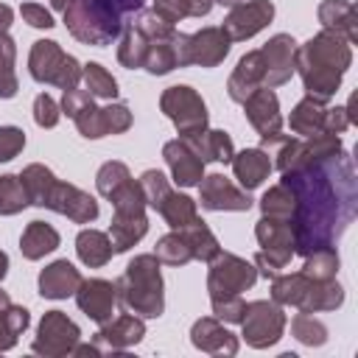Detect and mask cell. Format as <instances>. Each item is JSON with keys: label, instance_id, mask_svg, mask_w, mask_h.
Masks as SVG:
<instances>
[{"label": "cell", "instance_id": "cell-1", "mask_svg": "<svg viewBox=\"0 0 358 358\" xmlns=\"http://www.w3.org/2000/svg\"><path fill=\"white\" fill-rule=\"evenodd\" d=\"M282 185L294 193V255H310L336 246L358 213V182L352 157L338 154L282 173Z\"/></svg>", "mask_w": 358, "mask_h": 358}, {"label": "cell", "instance_id": "cell-2", "mask_svg": "<svg viewBox=\"0 0 358 358\" xmlns=\"http://www.w3.org/2000/svg\"><path fill=\"white\" fill-rule=\"evenodd\" d=\"M350 64H352L350 42L330 31H319L316 36H310L305 45L296 48L294 56V73H299L305 92L324 103L338 92Z\"/></svg>", "mask_w": 358, "mask_h": 358}, {"label": "cell", "instance_id": "cell-3", "mask_svg": "<svg viewBox=\"0 0 358 358\" xmlns=\"http://www.w3.org/2000/svg\"><path fill=\"white\" fill-rule=\"evenodd\" d=\"M140 8L143 0H70L62 14L73 39L103 48L123 34L126 17L137 14Z\"/></svg>", "mask_w": 358, "mask_h": 358}, {"label": "cell", "instance_id": "cell-4", "mask_svg": "<svg viewBox=\"0 0 358 358\" xmlns=\"http://www.w3.org/2000/svg\"><path fill=\"white\" fill-rule=\"evenodd\" d=\"M159 260L154 255H137L129 260L126 271L115 282L117 288V302L140 316V319H159L165 310V282L159 271Z\"/></svg>", "mask_w": 358, "mask_h": 358}, {"label": "cell", "instance_id": "cell-5", "mask_svg": "<svg viewBox=\"0 0 358 358\" xmlns=\"http://www.w3.org/2000/svg\"><path fill=\"white\" fill-rule=\"evenodd\" d=\"M112 224H109V241H112V249L115 255L120 252H129L134 243H140L148 232V215H145V196L140 190V182L137 179H129L126 185H120L112 196Z\"/></svg>", "mask_w": 358, "mask_h": 358}, {"label": "cell", "instance_id": "cell-6", "mask_svg": "<svg viewBox=\"0 0 358 358\" xmlns=\"http://www.w3.org/2000/svg\"><path fill=\"white\" fill-rule=\"evenodd\" d=\"M28 73L39 84H53L59 90H73L81 81V64L76 56L64 53L53 39H36L28 53Z\"/></svg>", "mask_w": 358, "mask_h": 358}, {"label": "cell", "instance_id": "cell-7", "mask_svg": "<svg viewBox=\"0 0 358 358\" xmlns=\"http://www.w3.org/2000/svg\"><path fill=\"white\" fill-rule=\"evenodd\" d=\"M171 45H173V53H176V67H187V64L218 67L227 59L232 39L224 34L221 25H207L196 34L176 31Z\"/></svg>", "mask_w": 358, "mask_h": 358}, {"label": "cell", "instance_id": "cell-8", "mask_svg": "<svg viewBox=\"0 0 358 358\" xmlns=\"http://www.w3.org/2000/svg\"><path fill=\"white\" fill-rule=\"evenodd\" d=\"M159 109L176 126L179 137H187V134H196V131L207 129V106H204L201 95L187 84L168 87L159 95Z\"/></svg>", "mask_w": 358, "mask_h": 358}, {"label": "cell", "instance_id": "cell-9", "mask_svg": "<svg viewBox=\"0 0 358 358\" xmlns=\"http://www.w3.org/2000/svg\"><path fill=\"white\" fill-rule=\"evenodd\" d=\"M241 327H243L246 344L255 347V350H266V347L277 344V341L282 338V330H285L282 305H277L274 299H255V302H246Z\"/></svg>", "mask_w": 358, "mask_h": 358}, {"label": "cell", "instance_id": "cell-10", "mask_svg": "<svg viewBox=\"0 0 358 358\" xmlns=\"http://www.w3.org/2000/svg\"><path fill=\"white\" fill-rule=\"evenodd\" d=\"M207 291L210 296H224V294H241L249 291L257 282V268L255 263L232 255V252H218L207 263Z\"/></svg>", "mask_w": 358, "mask_h": 358}, {"label": "cell", "instance_id": "cell-11", "mask_svg": "<svg viewBox=\"0 0 358 358\" xmlns=\"http://www.w3.org/2000/svg\"><path fill=\"white\" fill-rule=\"evenodd\" d=\"M78 341H81V330L67 313L45 310V316H42V322L36 327L31 350L36 355H45V358H62V355H70V350Z\"/></svg>", "mask_w": 358, "mask_h": 358}, {"label": "cell", "instance_id": "cell-12", "mask_svg": "<svg viewBox=\"0 0 358 358\" xmlns=\"http://www.w3.org/2000/svg\"><path fill=\"white\" fill-rule=\"evenodd\" d=\"M199 201H201L204 210H213V213H246L252 207L249 190L232 185V179H227L224 173L201 176Z\"/></svg>", "mask_w": 358, "mask_h": 358}, {"label": "cell", "instance_id": "cell-13", "mask_svg": "<svg viewBox=\"0 0 358 358\" xmlns=\"http://www.w3.org/2000/svg\"><path fill=\"white\" fill-rule=\"evenodd\" d=\"M271 20H274V3L271 0H249V3L243 0V3L229 8L221 28L232 42H246L255 34H260Z\"/></svg>", "mask_w": 358, "mask_h": 358}, {"label": "cell", "instance_id": "cell-14", "mask_svg": "<svg viewBox=\"0 0 358 358\" xmlns=\"http://www.w3.org/2000/svg\"><path fill=\"white\" fill-rule=\"evenodd\" d=\"M294 56H296V42L291 34H274L263 48H260V59H263V87L274 90L291 81L294 76Z\"/></svg>", "mask_w": 358, "mask_h": 358}, {"label": "cell", "instance_id": "cell-15", "mask_svg": "<svg viewBox=\"0 0 358 358\" xmlns=\"http://www.w3.org/2000/svg\"><path fill=\"white\" fill-rule=\"evenodd\" d=\"M45 210L67 215L73 224H92L98 218V201L87 190L67 185V182H59V179H56V185L45 201Z\"/></svg>", "mask_w": 358, "mask_h": 358}, {"label": "cell", "instance_id": "cell-16", "mask_svg": "<svg viewBox=\"0 0 358 358\" xmlns=\"http://www.w3.org/2000/svg\"><path fill=\"white\" fill-rule=\"evenodd\" d=\"M76 305L81 308V313H87L95 324H103L112 319L115 305H117V288L109 280L92 277V280H81L78 291H76Z\"/></svg>", "mask_w": 358, "mask_h": 358}, {"label": "cell", "instance_id": "cell-17", "mask_svg": "<svg viewBox=\"0 0 358 358\" xmlns=\"http://www.w3.org/2000/svg\"><path fill=\"white\" fill-rule=\"evenodd\" d=\"M243 115L252 123V129L260 137H271L282 131V115H280V101L274 95V90L260 87L255 90L246 101H243Z\"/></svg>", "mask_w": 358, "mask_h": 358}, {"label": "cell", "instance_id": "cell-18", "mask_svg": "<svg viewBox=\"0 0 358 358\" xmlns=\"http://www.w3.org/2000/svg\"><path fill=\"white\" fill-rule=\"evenodd\" d=\"M190 341L196 350H201L207 355H235L238 352V336L229 333L221 324V319H215V316L196 319L190 327Z\"/></svg>", "mask_w": 358, "mask_h": 358}, {"label": "cell", "instance_id": "cell-19", "mask_svg": "<svg viewBox=\"0 0 358 358\" xmlns=\"http://www.w3.org/2000/svg\"><path fill=\"white\" fill-rule=\"evenodd\" d=\"M162 157H165V162H168L171 176H173L176 185L193 187V185L201 182V176H204V162L199 159V154H196L182 137L168 140V143L162 145Z\"/></svg>", "mask_w": 358, "mask_h": 358}, {"label": "cell", "instance_id": "cell-20", "mask_svg": "<svg viewBox=\"0 0 358 358\" xmlns=\"http://www.w3.org/2000/svg\"><path fill=\"white\" fill-rule=\"evenodd\" d=\"M145 336V322L134 313H120L117 319H109L95 333V344H106L109 352H123L134 344H140Z\"/></svg>", "mask_w": 358, "mask_h": 358}, {"label": "cell", "instance_id": "cell-21", "mask_svg": "<svg viewBox=\"0 0 358 358\" xmlns=\"http://www.w3.org/2000/svg\"><path fill=\"white\" fill-rule=\"evenodd\" d=\"M322 31L338 34L350 45L358 42V6L352 0H322L316 11Z\"/></svg>", "mask_w": 358, "mask_h": 358}, {"label": "cell", "instance_id": "cell-22", "mask_svg": "<svg viewBox=\"0 0 358 358\" xmlns=\"http://www.w3.org/2000/svg\"><path fill=\"white\" fill-rule=\"evenodd\" d=\"M81 280V271L70 260H53L39 271V294L45 299H67L76 296Z\"/></svg>", "mask_w": 358, "mask_h": 358}, {"label": "cell", "instance_id": "cell-23", "mask_svg": "<svg viewBox=\"0 0 358 358\" xmlns=\"http://www.w3.org/2000/svg\"><path fill=\"white\" fill-rule=\"evenodd\" d=\"M260 87H263V59H260V50H249L238 59V64L227 81V95L235 103H243Z\"/></svg>", "mask_w": 358, "mask_h": 358}, {"label": "cell", "instance_id": "cell-24", "mask_svg": "<svg viewBox=\"0 0 358 358\" xmlns=\"http://www.w3.org/2000/svg\"><path fill=\"white\" fill-rule=\"evenodd\" d=\"M232 173H235V179L241 182V187L243 190H255V187H260L266 179H268V173H271V154L268 151H263L260 145L257 148H243V151H238V154H232Z\"/></svg>", "mask_w": 358, "mask_h": 358}, {"label": "cell", "instance_id": "cell-25", "mask_svg": "<svg viewBox=\"0 0 358 358\" xmlns=\"http://www.w3.org/2000/svg\"><path fill=\"white\" fill-rule=\"evenodd\" d=\"M182 140L199 154L201 162H229L232 154H235L232 137L224 129H201V131L187 134Z\"/></svg>", "mask_w": 358, "mask_h": 358}, {"label": "cell", "instance_id": "cell-26", "mask_svg": "<svg viewBox=\"0 0 358 358\" xmlns=\"http://www.w3.org/2000/svg\"><path fill=\"white\" fill-rule=\"evenodd\" d=\"M59 232L45 224V221H31L25 229H22V238H20V252L25 260H42L45 255H50L56 246H59Z\"/></svg>", "mask_w": 358, "mask_h": 358}, {"label": "cell", "instance_id": "cell-27", "mask_svg": "<svg viewBox=\"0 0 358 358\" xmlns=\"http://www.w3.org/2000/svg\"><path fill=\"white\" fill-rule=\"evenodd\" d=\"M76 252H78V260L90 268H101L112 260L115 249H112V241L106 232L101 229H81L78 238H76Z\"/></svg>", "mask_w": 358, "mask_h": 358}, {"label": "cell", "instance_id": "cell-28", "mask_svg": "<svg viewBox=\"0 0 358 358\" xmlns=\"http://www.w3.org/2000/svg\"><path fill=\"white\" fill-rule=\"evenodd\" d=\"M324 112H327L324 101H316V98L305 95V98L291 109L288 126H291L294 134L310 137V134H316V131H324Z\"/></svg>", "mask_w": 358, "mask_h": 358}, {"label": "cell", "instance_id": "cell-29", "mask_svg": "<svg viewBox=\"0 0 358 358\" xmlns=\"http://www.w3.org/2000/svg\"><path fill=\"white\" fill-rule=\"evenodd\" d=\"M344 302V288L336 280H310L299 310L305 313H322V310H336Z\"/></svg>", "mask_w": 358, "mask_h": 358}, {"label": "cell", "instance_id": "cell-30", "mask_svg": "<svg viewBox=\"0 0 358 358\" xmlns=\"http://www.w3.org/2000/svg\"><path fill=\"white\" fill-rule=\"evenodd\" d=\"M157 213L165 218V224H168L171 229H185L187 224H193V221L199 218L196 201H193L190 196H185V193H176V190H171V193L162 199V204L157 207Z\"/></svg>", "mask_w": 358, "mask_h": 358}, {"label": "cell", "instance_id": "cell-31", "mask_svg": "<svg viewBox=\"0 0 358 358\" xmlns=\"http://www.w3.org/2000/svg\"><path fill=\"white\" fill-rule=\"evenodd\" d=\"M255 238L260 249H291L294 252V224L282 218L263 215L255 227Z\"/></svg>", "mask_w": 358, "mask_h": 358}, {"label": "cell", "instance_id": "cell-32", "mask_svg": "<svg viewBox=\"0 0 358 358\" xmlns=\"http://www.w3.org/2000/svg\"><path fill=\"white\" fill-rule=\"evenodd\" d=\"M20 179H22V187L28 193V201L34 207H45V201H48V196H50V190L56 185L53 171L45 168V165H39V162H31V165L22 168Z\"/></svg>", "mask_w": 358, "mask_h": 358}, {"label": "cell", "instance_id": "cell-33", "mask_svg": "<svg viewBox=\"0 0 358 358\" xmlns=\"http://www.w3.org/2000/svg\"><path fill=\"white\" fill-rule=\"evenodd\" d=\"M182 235H185V241H187V246H190V255H193V260H201V263H210L218 252H221V243H218V238L213 235V229L201 221V218H196L193 224H187L185 229H179Z\"/></svg>", "mask_w": 358, "mask_h": 358}, {"label": "cell", "instance_id": "cell-34", "mask_svg": "<svg viewBox=\"0 0 358 358\" xmlns=\"http://www.w3.org/2000/svg\"><path fill=\"white\" fill-rule=\"evenodd\" d=\"M310 285V277L302 274V271H294V274H277L271 277V299L277 305H291V308H299L305 291Z\"/></svg>", "mask_w": 358, "mask_h": 358}, {"label": "cell", "instance_id": "cell-35", "mask_svg": "<svg viewBox=\"0 0 358 358\" xmlns=\"http://www.w3.org/2000/svg\"><path fill=\"white\" fill-rule=\"evenodd\" d=\"M31 324V313L22 308V305H14L8 302L3 310H0V352L11 350L20 336L25 333V327Z\"/></svg>", "mask_w": 358, "mask_h": 358}, {"label": "cell", "instance_id": "cell-36", "mask_svg": "<svg viewBox=\"0 0 358 358\" xmlns=\"http://www.w3.org/2000/svg\"><path fill=\"white\" fill-rule=\"evenodd\" d=\"M148 45H151V42H148L134 25H126L123 34H120V45H117V62H120L126 70H140L143 62H145Z\"/></svg>", "mask_w": 358, "mask_h": 358}, {"label": "cell", "instance_id": "cell-37", "mask_svg": "<svg viewBox=\"0 0 358 358\" xmlns=\"http://www.w3.org/2000/svg\"><path fill=\"white\" fill-rule=\"evenodd\" d=\"M154 11L165 22L176 25L185 17H207L213 11V0H154Z\"/></svg>", "mask_w": 358, "mask_h": 358}, {"label": "cell", "instance_id": "cell-38", "mask_svg": "<svg viewBox=\"0 0 358 358\" xmlns=\"http://www.w3.org/2000/svg\"><path fill=\"white\" fill-rule=\"evenodd\" d=\"M81 81H84V90L92 95V98H103V101H112L117 95V81L115 76L98 64V62H87L81 64Z\"/></svg>", "mask_w": 358, "mask_h": 358}, {"label": "cell", "instance_id": "cell-39", "mask_svg": "<svg viewBox=\"0 0 358 358\" xmlns=\"http://www.w3.org/2000/svg\"><path fill=\"white\" fill-rule=\"evenodd\" d=\"M151 255H154L159 263H165V266H185V263L193 260L190 246H187V241H185V235H182L179 229L162 235V238L154 243V252H151Z\"/></svg>", "mask_w": 358, "mask_h": 358}, {"label": "cell", "instance_id": "cell-40", "mask_svg": "<svg viewBox=\"0 0 358 358\" xmlns=\"http://www.w3.org/2000/svg\"><path fill=\"white\" fill-rule=\"evenodd\" d=\"M294 210H296V199L294 193L280 182L274 187H268L260 199V213L268 215V218H282V221H291L294 218Z\"/></svg>", "mask_w": 358, "mask_h": 358}, {"label": "cell", "instance_id": "cell-41", "mask_svg": "<svg viewBox=\"0 0 358 358\" xmlns=\"http://www.w3.org/2000/svg\"><path fill=\"white\" fill-rule=\"evenodd\" d=\"M14 59H17V42L8 34H3L0 36V98L3 101L14 98L20 90V81L14 73Z\"/></svg>", "mask_w": 358, "mask_h": 358}, {"label": "cell", "instance_id": "cell-42", "mask_svg": "<svg viewBox=\"0 0 358 358\" xmlns=\"http://www.w3.org/2000/svg\"><path fill=\"white\" fill-rule=\"evenodd\" d=\"M31 201H28L20 173H3L0 176V215H17Z\"/></svg>", "mask_w": 358, "mask_h": 358}, {"label": "cell", "instance_id": "cell-43", "mask_svg": "<svg viewBox=\"0 0 358 358\" xmlns=\"http://www.w3.org/2000/svg\"><path fill=\"white\" fill-rule=\"evenodd\" d=\"M302 274H308L310 280H336V274H338V252H336V246H324V249H316V252L305 255Z\"/></svg>", "mask_w": 358, "mask_h": 358}, {"label": "cell", "instance_id": "cell-44", "mask_svg": "<svg viewBox=\"0 0 358 358\" xmlns=\"http://www.w3.org/2000/svg\"><path fill=\"white\" fill-rule=\"evenodd\" d=\"M131 25H134L148 42H171L173 34H176V25L165 22L154 8H140Z\"/></svg>", "mask_w": 358, "mask_h": 358}, {"label": "cell", "instance_id": "cell-45", "mask_svg": "<svg viewBox=\"0 0 358 358\" xmlns=\"http://www.w3.org/2000/svg\"><path fill=\"white\" fill-rule=\"evenodd\" d=\"M291 333H294V338H296L299 344H305V347H322V344L327 341V327H324V322H319L316 316H310V313H305V310H299V313L291 319Z\"/></svg>", "mask_w": 358, "mask_h": 358}, {"label": "cell", "instance_id": "cell-46", "mask_svg": "<svg viewBox=\"0 0 358 358\" xmlns=\"http://www.w3.org/2000/svg\"><path fill=\"white\" fill-rule=\"evenodd\" d=\"M131 179V173H129V168L123 165V162H117V159H109V162H103L101 168H98V173H95V187H98V193L103 196V199H109L120 185H126Z\"/></svg>", "mask_w": 358, "mask_h": 358}, {"label": "cell", "instance_id": "cell-47", "mask_svg": "<svg viewBox=\"0 0 358 358\" xmlns=\"http://www.w3.org/2000/svg\"><path fill=\"white\" fill-rule=\"evenodd\" d=\"M173 67H176L173 45L171 42H151L148 45V53H145V62H143V70L151 73V76H165Z\"/></svg>", "mask_w": 358, "mask_h": 358}, {"label": "cell", "instance_id": "cell-48", "mask_svg": "<svg viewBox=\"0 0 358 358\" xmlns=\"http://www.w3.org/2000/svg\"><path fill=\"white\" fill-rule=\"evenodd\" d=\"M137 182H140V190H143L145 204H148L151 210H157V207L162 204V199L171 193V185H168V179H165L162 171L148 168V171H143V176H140Z\"/></svg>", "mask_w": 358, "mask_h": 358}, {"label": "cell", "instance_id": "cell-49", "mask_svg": "<svg viewBox=\"0 0 358 358\" xmlns=\"http://www.w3.org/2000/svg\"><path fill=\"white\" fill-rule=\"evenodd\" d=\"M291 257H294V252L291 249H260V252H255V268H257V274H263V277H277L280 274V268H285L288 263H291Z\"/></svg>", "mask_w": 358, "mask_h": 358}, {"label": "cell", "instance_id": "cell-50", "mask_svg": "<svg viewBox=\"0 0 358 358\" xmlns=\"http://www.w3.org/2000/svg\"><path fill=\"white\" fill-rule=\"evenodd\" d=\"M210 305H213V313H215V319H221V322H227V324H241V319H243V310H246V302L241 299V294L210 296Z\"/></svg>", "mask_w": 358, "mask_h": 358}, {"label": "cell", "instance_id": "cell-51", "mask_svg": "<svg viewBox=\"0 0 358 358\" xmlns=\"http://www.w3.org/2000/svg\"><path fill=\"white\" fill-rule=\"evenodd\" d=\"M101 117H103V131L106 134H123L131 129V109L126 103H106L101 106Z\"/></svg>", "mask_w": 358, "mask_h": 358}, {"label": "cell", "instance_id": "cell-52", "mask_svg": "<svg viewBox=\"0 0 358 358\" xmlns=\"http://www.w3.org/2000/svg\"><path fill=\"white\" fill-rule=\"evenodd\" d=\"M73 123H76V129L81 131V137H87V140H101V137H106V131H103V117H101V106H95V103H90L87 109H81V112L73 117Z\"/></svg>", "mask_w": 358, "mask_h": 358}, {"label": "cell", "instance_id": "cell-53", "mask_svg": "<svg viewBox=\"0 0 358 358\" xmlns=\"http://www.w3.org/2000/svg\"><path fill=\"white\" fill-rule=\"evenodd\" d=\"M59 117H62V106H59L48 92H39V95L34 98V120H36V126L53 129V126L59 123Z\"/></svg>", "mask_w": 358, "mask_h": 358}, {"label": "cell", "instance_id": "cell-54", "mask_svg": "<svg viewBox=\"0 0 358 358\" xmlns=\"http://www.w3.org/2000/svg\"><path fill=\"white\" fill-rule=\"evenodd\" d=\"M25 148V131L17 126H0V162L14 159Z\"/></svg>", "mask_w": 358, "mask_h": 358}, {"label": "cell", "instance_id": "cell-55", "mask_svg": "<svg viewBox=\"0 0 358 358\" xmlns=\"http://www.w3.org/2000/svg\"><path fill=\"white\" fill-rule=\"evenodd\" d=\"M20 14H22V20L31 25V28H53L56 22H53V14L45 8V6H39V3H22L20 6Z\"/></svg>", "mask_w": 358, "mask_h": 358}, {"label": "cell", "instance_id": "cell-56", "mask_svg": "<svg viewBox=\"0 0 358 358\" xmlns=\"http://www.w3.org/2000/svg\"><path fill=\"white\" fill-rule=\"evenodd\" d=\"M92 103V95L87 92V90H78V87H73V90H64V95H62V112L67 115V117H76L81 109H87Z\"/></svg>", "mask_w": 358, "mask_h": 358}, {"label": "cell", "instance_id": "cell-57", "mask_svg": "<svg viewBox=\"0 0 358 358\" xmlns=\"http://www.w3.org/2000/svg\"><path fill=\"white\" fill-rule=\"evenodd\" d=\"M350 123H352L350 103L347 106H333V109L324 112V131H330V134H341Z\"/></svg>", "mask_w": 358, "mask_h": 358}, {"label": "cell", "instance_id": "cell-58", "mask_svg": "<svg viewBox=\"0 0 358 358\" xmlns=\"http://www.w3.org/2000/svg\"><path fill=\"white\" fill-rule=\"evenodd\" d=\"M70 355H92V358H98V355H103V350L98 344H76L70 350Z\"/></svg>", "mask_w": 358, "mask_h": 358}, {"label": "cell", "instance_id": "cell-59", "mask_svg": "<svg viewBox=\"0 0 358 358\" xmlns=\"http://www.w3.org/2000/svg\"><path fill=\"white\" fill-rule=\"evenodd\" d=\"M11 20H14V11H11V6L0 3V36H3V34H8V28H11Z\"/></svg>", "mask_w": 358, "mask_h": 358}, {"label": "cell", "instance_id": "cell-60", "mask_svg": "<svg viewBox=\"0 0 358 358\" xmlns=\"http://www.w3.org/2000/svg\"><path fill=\"white\" fill-rule=\"evenodd\" d=\"M6 271H8V255L0 249V282H3V277H6Z\"/></svg>", "mask_w": 358, "mask_h": 358}, {"label": "cell", "instance_id": "cell-61", "mask_svg": "<svg viewBox=\"0 0 358 358\" xmlns=\"http://www.w3.org/2000/svg\"><path fill=\"white\" fill-rule=\"evenodd\" d=\"M67 3H70V0H50V6H53L56 11H64V8H67Z\"/></svg>", "mask_w": 358, "mask_h": 358}, {"label": "cell", "instance_id": "cell-62", "mask_svg": "<svg viewBox=\"0 0 358 358\" xmlns=\"http://www.w3.org/2000/svg\"><path fill=\"white\" fill-rule=\"evenodd\" d=\"M213 3H218V6H229V8H232V6H238V3H243V0H213Z\"/></svg>", "mask_w": 358, "mask_h": 358}]
</instances>
